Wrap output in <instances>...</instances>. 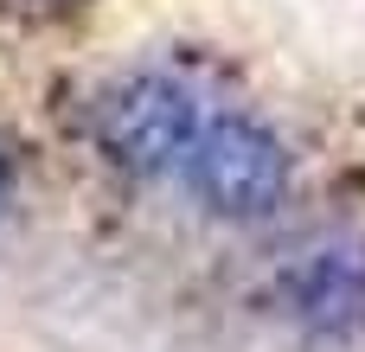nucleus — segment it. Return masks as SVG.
<instances>
[{
  "instance_id": "obj_3",
  "label": "nucleus",
  "mask_w": 365,
  "mask_h": 352,
  "mask_svg": "<svg viewBox=\"0 0 365 352\" xmlns=\"http://www.w3.org/2000/svg\"><path fill=\"white\" fill-rule=\"evenodd\" d=\"M289 301L314 327H353L365 314V250L353 244H321L282 276Z\"/></svg>"
},
{
  "instance_id": "obj_4",
  "label": "nucleus",
  "mask_w": 365,
  "mask_h": 352,
  "mask_svg": "<svg viewBox=\"0 0 365 352\" xmlns=\"http://www.w3.org/2000/svg\"><path fill=\"white\" fill-rule=\"evenodd\" d=\"M6 192H13V167H6V154H0V205H6Z\"/></svg>"
},
{
  "instance_id": "obj_2",
  "label": "nucleus",
  "mask_w": 365,
  "mask_h": 352,
  "mask_svg": "<svg viewBox=\"0 0 365 352\" xmlns=\"http://www.w3.org/2000/svg\"><path fill=\"white\" fill-rule=\"evenodd\" d=\"M186 173H192L199 205L231 224H257L289 199V147L250 115L205 122L186 154Z\"/></svg>"
},
{
  "instance_id": "obj_1",
  "label": "nucleus",
  "mask_w": 365,
  "mask_h": 352,
  "mask_svg": "<svg viewBox=\"0 0 365 352\" xmlns=\"http://www.w3.org/2000/svg\"><path fill=\"white\" fill-rule=\"evenodd\" d=\"M96 147L109 167L135 173V180H154L167 167H186L192 141H199V109L192 96L173 83V77H115L103 96H96Z\"/></svg>"
}]
</instances>
